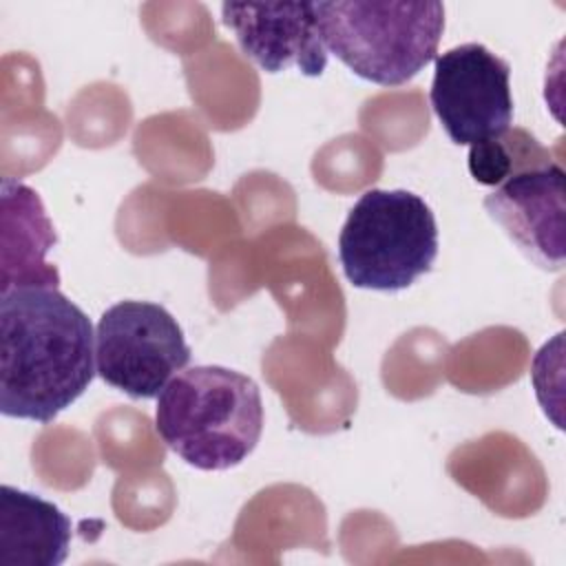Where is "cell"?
Wrapping results in <instances>:
<instances>
[{"mask_svg": "<svg viewBox=\"0 0 566 566\" xmlns=\"http://www.w3.org/2000/svg\"><path fill=\"white\" fill-rule=\"evenodd\" d=\"M190 356L184 329L159 303L119 301L97 321V376L135 400L157 398Z\"/></svg>", "mask_w": 566, "mask_h": 566, "instance_id": "5b68a950", "label": "cell"}, {"mask_svg": "<svg viewBox=\"0 0 566 566\" xmlns=\"http://www.w3.org/2000/svg\"><path fill=\"white\" fill-rule=\"evenodd\" d=\"M431 108L458 146L495 139L511 128V66L484 44L469 42L433 60Z\"/></svg>", "mask_w": 566, "mask_h": 566, "instance_id": "8992f818", "label": "cell"}, {"mask_svg": "<svg viewBox=\"0 0 566 566\" xmlns=\"http://www.w3.org/2000/svg\"><path fill=\"white\" fill-rule=\"evenodd\" d=\"M438 256V223L429 203L411 190H365L340 234L338 261L360 290L400 292L427 274Z\"/></svg>", "mask_w": 566, "mask_h": 566, "instance_id": "277c9868", "label": "cell"}, {"mask_svg": "<svg viewBox=\"0 0 566 566\" xmlns=\"http://www.w3.org/2000/svg\"><path fill=\"white\" fill-rule=\"evenodd\" d=\"M155 431L195 469H232L259 444L261 391L250 376L221 365L181 369L157 396Z\"/></svg>", "mask_w": 566, "mask_h": 566, "instance_id": "7a4b0ae2", "label": "cell"}, {"mask_svg": "<svg viewBox=\"0 0 566 566\" xmlns=\"http://www.w3.org/2000/svg\"><path fill=\"white\" fill-rule=\"evenodd\" d=\"M564 168L548 161L526 168L484 197L486 214L537 268H564Z\"/></svg>", "mask_w": 566, "mask_h": 566, "instance_id": "52a82bcc", "label": "cell"}, {"mask_svg": "<svg viewBox=\"0 0 566 566\" xmlns=\"http://www.w3.org/2000/svg\"><path fill=\"white\" fill-rule=\"evenodd\" d=\"M71 546V520L53 502L0 486V566H60Z\"/></svg>", "mask_w": 566, "mask_h": 566, "instance_id": "30bf717a", "label": "cell"}, {"mask_svg": "<svg viewBox=\"0 0 566 566\" xmlns=\"http://www.w3.org/2000/svg\"><path fill=\"white\" fill-rule=\"evenodd\" d=\"M95 329L53 285H22L0 298V411L46 424L93 382Z\"/></svg>", "mask_w": 566, "mask_h": 566, "instance_id": "6da1fadb", "label": "cell"}, {"mask_svg": "<svg viewBox=\"0 0 566 566\" xmlns=\"http://www.w3.org/2000/svg\"><path fill=\"white\" fill-rule=\"evenodd\" d=\"M551 153L526 130L509 128L495 139L469 146V172L478 184L500 186L509 177L548 164Z\"/></svg>", "mask_w": 566, "mask_h": 566, "instance_id": "8fae6325", "label": "cell"}, {"mask_svg": "<svg viewBox=\"0 0 566 566\" xmlns=\"http://www.w3.org/2000/svg\"><path fill=\"white\" fill-rule=\"evenodd\" d=\"M55 245L53 226L35 190L2 181V292L22 285H53L60 274L44 256Z\"/></svg>", "mask_w": 566, "mask_h": 566, "instance_id": "9c48e42d", "label": "cell"}, {"mask_svg": "<svg viewBox=\"0 0 566 566\" xmlns=\"http://www.w3.org/2000/svg\"><path fill=\"white\" fill-rule=\"evenodd\" d=\"M221 22L241 53L265 73L318 77L327 66L314 2H223Z\"/></svg>", "mask_w": 566, "mask_h": 566, "instance_id": "ba28073f", "label": "cell"}, {"mask_svg": "<svg viewBox=\"0 0 566 566\" xmlns=\"http://www.w3.org/2000/svg\"><path fill=\"white\" fill-rule=\"evenodd\" d=\"M314 7L327 53L371 84H407L438 57L442 2L334 0Z\"/></svg>", "mask_w": 566, "mask_h": 566, "instance_id": "3957f363", "label": "cell"}]
</instances>
